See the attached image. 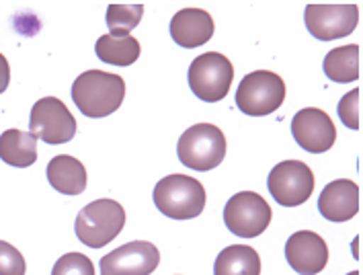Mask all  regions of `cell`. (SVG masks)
<instances>
[{
	"instance_id": "obj_1",
	"label": "cell",
	"mask_w": 363,
	"mask_h": 275,
	"mask_svg": "<svg viewBox=\"0 0 363 275\" xmlns=\"http://www.w3.org/2000/svg\"><path fill=\"white\" fill-rule=\"evenodd\" d=\"M125 97V80L105 70H86L72 84V101L86 118H107Z\"/></svg>"
},
{
	"instance_id": "obj_2",
	"label": "cell",
	"mask_w": 363,
	"mask_h": 275,
	"mask_svg": "<svg viewBox=\"0 0 363 275\" xmlns=\"http://www.w3.org/2000/svg\"><path fill=\"white\" fill-rule=\"evenodd\" d=\"M154 206L172 220H193L206 210V189L195 177L169 175L154 187Z\"/></svg>"
},
{
	"instance_id": "obj_3",
	"label": "cell",
	"mask_w": 363,
	"mask_h": 275,
	"mask_svg": "<svg viewBox=\"0 0 363 275\" xmlns=\"http://www.w3.org/2000/svg\"><path fill=\"white\" fill-rule=\"evenodd\" d=\"M177 157L187 169L211 171L226 157V136L213 123H195L179 138Z\"/></svg>"
},
{
	"instance_id": "obj_4",
	"label": "cell",
	"mask_w": 363,
	"mask_h": 275,
	"mask_svg": "<svg viewBox=\"0 0 363 275\" xmlns=\"http://www.w3.org/2000/svg\"><path fill=\"white\" fill-rule=\"evenodd\" d=\"M125 226V210L115 199H96L78 212L74 232L91 249H101L115 240Z\"/></svg>"
},
{
	"instance_id": "obj_5",
	"label": "cell",
	"mask_w": 363,
	"mask_h": 275,
	"mask_svg": "<svg viewBox=\"0 0 363 275\" xmlns=\"http://www.w3.org/2000/svg\"><path fill=\"white\" fill-rule=\"evenodd\" d=\"M286 101V82L271 70L247 74L236 91V107L250 118H263L277 111Z\"/></svg>"
},
{
	"instance_id": "obj_6",
	"label": "cell",
	"mask_w": 363,
	"mask_h": 275,
	"mask_svg": "<svg viewBox=\"0 0 363 275\" xmlns=\"http://www.w3.org/2000/svg\"><path fill=\"white\" fill-rule=\"evenodd\" d=\"M187 80L197 99L206 103H218L230 93L234 80V66L224 54L208 52L193 60Z\"/></svg>"
},
{
	"instance_id": "obj_7",
	"label": "cell",
	"mask_w": 363,
	"mask_h": 275,
	"mask_svg": "<svg viewBox=\"0 0 363 275\" xmlns=\"http://www.w3.org/2000/svg\"><path fill=\"white\" fill-rule=\"evenodd\" d=\"M314 173L302 160H284L271 169L267 177L269 193L284 208L306 203L314 191Z\"/></svg>"
},
{
	"instance_id": "obj_8",
	"label": "cell",
	"mask_w": 363,
	"mask_h": 275,
	"mask_svg": "<svg viewBox=\"0 0 363 275\" xmlns=\"http://www.w3.org/2000/svg\"><path fill=\"white\" fill-rule=\"evenodd\" d=\"M273 212L263 196L255 191H240L232 196L224 208V224L232 235L240 238H257L271 224Z\"/></svg>"
},
{
	"instance_id": "obj_9",
	"label": "cell",
	"mask_w": 363,
	"mask_h": 275,
	"mask_svg": "<svg viewBox=\"0 0 363 275\" xmlns=\"http://www.w3.org/2000/svg\"><path fill=\"white\" fill-rule=\"evenodd\" d=\"M29 132L50 146H60L77 136V119L64 101L43 97L31 109Z\"/></svg>"
},
{
	"instance_id": "obj_10",
	"label": "cell",
	"mask_w": 363,
	"mask_h": 275,
	"mask_svg": "<svg viewBox=\"0 0 363 275\" xmlns=\"http://www.w3.org/2000/svg\"><path fill=\"white\" fill-rule=\"evenodd\" d=\"M304 23L312 38L320 41H335L347 38L359 23L357 4H308Z\"/></svg>"
},
{
	"instance_id": "obj_11",
	"label": "cell",
	"mask_w": 363,
	"mask_h": 275,
	"mask_svg": "<svg viewBox=\"0 0 363 275\" xmlns=\"http://www.w3.org/2000/svg\"><path fill=\"white\" fill-rule=\"evenodd\" d=\"M160 265V251L148 240L125 242L101 259V275H150Z\"/></svg>"
},
{
	"instance_id": "obj_12",
	"label": "cell",
	"mask_w": 363,
	"mask_h": 275,
	"mask_svg": "<svg viewBox=\"0 0 363 275\" xmlns=\"http://www.w3.org/2000/svg\"><path fill=\"white\" fill-rule=\"evenodd\" d=\"M291 136L306 152L323 155L333 148L337 140V128L326 111L318 107H306L291 119Z\"/></svg>"
},
{
	"instance_id": "obj_13",
	"label": "cell",
	"mask_w": 363,
	"mask_h": 275,
	"mask_svg": "<svg viewBox=\"0 0 363 275\" xmlns=\"http://www.w3.org/2000/svg\"><path fill=\"white\" fill-rule=\"evenodd\" d=\"M286 259L298 275H316L328 263V245L320 235L300 230L287 238Z\"/></svg>"
},
{
	"instance_id": "obj_14",
	"label": "cell",
	"mask_w": 363,
	"mask_h": 275,
	"mask_svg": "<svg viewBox=\"0 0 363 275\" xmlns=\"http://www.w3.org/2000/svg\"><path fill=\"white\" fill-rule=\"evenodd\" d=\"M318 210L330 222H347L359 212V185L351 179L328 183L318 197Z\"/></svg>"
},
{
	"instance_id": "obj_15",
	"label": "cell",
	"mask_w": 363,
	"mask_h": 275,
	"mask_svg": "<svg viewBox=\"0 0 363 275\" xmlns=\"http://www.w3.org/2000/svg\"><path fill=\"white\" fill-rule=\"evenodd\" d=\"M216 25L203 9H181L171 19V38L181 47H199L213 38Z\"/></svg>"
},
{
	"instance_id": "obj_16",
	"label": "cell",
	"mask_w": 363,
	"mask_h": 275,
	"mask_svg": "<svg viewBox=\"0 0 363 275\" xmlns=\"http://www.w3.org/2000/svg\"><path fill=\"white\" fill-rule=\"evenodd\" d=\"M48 181L57 193L64 196H80L86 189V169L84 164L68 155H57L50 160Z\"/></svg>"
},
{
	"instance_id": "obj_17",
	"label": "cell",
	"mask_w": 363,
	"mask_h": 275,
	"mask_svg": "<svg viewBox=\"0 0 363 275\" xmlns=\"http://www.w3.org/2000/svg\"><path fill=\"white\" fill-rule=\"evenodd\" d=\"M0 160L11 167L27 169L38 160V138L23 130H6L0 134Z\"/></svg>"
},
{
	"instance_id": "obj_18",
	"label": "cell",
	"mask_w": 363,
	"mask_h": 275,
	"mask_svg": "<svg viewBox=\"0 0 363 275\" xmlns=\"http://www.w3.org/2000/svg\"><path fill=\"white\" fill-rule=\"evenodd\" d=\"M213 275H261V257L249 245H230L216 259Z\"/></svg>"
},
{
	"instance_id": "obj_19",
	"label": "cell",
	"mask_w": 363,
	"mask_h": 275,
	"mask_svg": "<svg viewBox=\"0 0 363 275\" xmlns=\"http://www.w3.org/2000/svg\"><path fill=\"white\" fill-rule=\"evenodd\" d=\"M323 70L335 82H353L359 79V45H341L325 56Z\"/></svg>"
},
{
	"instance_id": "obj_20",
	"label": "cell",
	"mask_w": 363,
	"mask_h": 275,
	"mask_svg": "<svg viewBox=\"0 0 363 275\" xmlns=\"http://www.w3.org/2000/svg\"><path fill=\"white\" fill-rule=\"evenodd\" d=\"M96 58L105 64L113 66H132L140 58V41L128 35V38H113V35H101L95 43Z\"/></svg>"
},
{
	"instance_id": "obj_21",
	"label": "cell",
	"mask_w": 363,
	"mask_h": 275,
	"mask_svg": "<svg viewBox=\"0 0 363 275\" xmlns=\"http://www.w3.org/2000/svg\"><path fill=\"white\" fill-rule=\"evenodd\" d=\"M144 17V4H109L107 6V27L109 35L128 38L132 29L140 25Z\"/></svg>"
},
{
	"instance_id": "obj_22",
	"label": "cell",
	"mask_w": 363,
	"mask_h": 275,
	"mask_svg": "<svg viewBox=\"0 0 363 275\" xmlns=\"http://www.w3.org/2000/svg\"><path fill=\"white\" fill-rule=\"evenodd\" d=\"M52 275H95V265L82 253H66L56 261Z\"/></svg>"
},
{
	"instance_id": "obj_23",
	"label": "cell",
	"mask_w": 363,
	"mask_h": 275,
	"mask_svg": "<svg viewBox=\"0 0 363 275\" xmlns=\"http://www.w3.org/2000/svg\"><path fill=\"white\" fill-rule=\"evenodd\" d=\"M25 271L27 263L23 255L13 245L0 240V275H25Z\"/></svg>"
},
{
	"instance_id": "obj_24",
	"label": "cell",
	"mask_w": 363,
	"mask_h": 275,
	"mask_svg": "<svg viewBox=\"0 0 363 275\" xmlns=\"http://www.w3.org/2000/svg\"><path fill=\"white\" fill-rule=\"evenodd\" d=\"M339 118L347 128L359 130V89H353L339 101Z\"/></svg>"
},
{
	"instance_id": "obj_25",
	"label": "cell",
	"mask_w": 363,
	"mask_h": 275,
	"mask_svg": "<svg viewBox=\"0 0 363 275\" xmlns=\"http://www.w3.org/2000/svg\"><path fill=\"white\" fill-rule=\"evenodd\" d=\"M9 82H11V66L6 58L0 54V93H4L9 89Z\"/></svg>"
},
{
	"instance_id": "obj_26",
	"label": "cell",
	"mask_w": 363,
	"mask_h": 275,
	"mask_svg": "<svg viewBox=\"0 0 363 275\" xmlns=\"http://www.w3.org/2000/svg\"><path fill=\"white\" fill-rule=\"evenodd\" d=\"M349 275H359V271H351V274Z\"/></svg>"
}]
</instances>
